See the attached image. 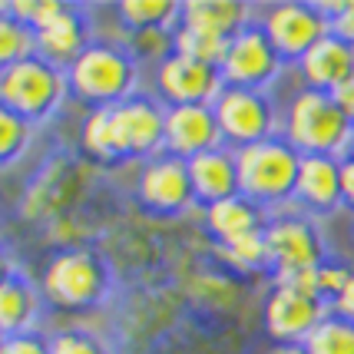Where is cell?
<instances>
[{"mask_svg":"<svg viewBox=\"0 0 354 354\" xmlns=\"http://www.w3.org/2000/svg\"><path fill=\"white\" fill-rule=\"evenodd\" d=\"M354 123L341 113L331 93L301 90L288 106L285 142L301 156H344L351 149Z\"/></svg>","mask_w":354,"mask_h":354,"instance_id":"obj_1","label":"cell"},{"mask_svg":"<svg viewBox=\"0 0 354 354\" xmlns=\"http://www.w3.org/2000/svg\"><path fill=\"white\" fill-rule=\"evenodd\" d=\"M66 86L73 96L93 103V109L120 106L133 96L136 63L133 57L109 44H90L66 70Z\"/></svg>","mask_w":354,"mask_h":354,"instance_id":"obj_2","label":"cell"},{"mask_svg":"<svg viewBox=\"0 0 354 354\" xmlns=\"http://www.w3.org/2000/svg\"><path fill=\"white\" fill-rule=\"evenodd\" d=\"M298 162L301 153H295L285 139H265L245 149H235V169H239V196L262 202H285L295 196L298 183Z\"/></svg>","mask_w":354,"mask_h":354,"instance_id":"obj_3","label":"cell"},{"mask_svg":"<svg viewBox=\"0 0 354 354\" xmlns=\"http://www.w3.org/2000/svg\"><path fill=\"white\" fill-rule=\"evenodd\" d=\"M66 90H70L66 70L40 60V57H27V60L0 70V103L27 123L46 120L60 106Z\"/></svg>","mask_w":354,"mask_h":354,"instance_id":"obj_4","label":"cell"},{"mask_svg":"<svg viewBox=\"0 0 354 354\" xmlns=\"http://www.w3.org/2000/svg\"><path fill=\"white\" fill-rule=\"evenodd\" d=\"M40 292L57 308H90L106 295V268L93 252L66 248L46 262Z\"/></svg>","mask_w":354,"mask_h":354,"instance_id":"obj_5","label":"cell"},{"mask_svg":"<svg viewBox=\"0 0 354 354\" xmlns=\"http://www.w3.org/2000/svg\"><path fill=\"white\" fill-rule=\"evenodd\" d=\"M212 113H216L222 142H229L235 149L265 142V139H272V129H275V113L262 90L225 86L212 103Z\"/></svg>","mask_w":354,"mask_h":354,"instance_id":"obj_6","label":"cell"},{"mask_svg":"<svg viewBox=\"0 0 354 354\" xmlns=\"http://www.w3.org/2000/svg\"><path fill=\"white\" fill-rule=\"evenodd\" d=\"M259 27L268 37V44L275 46L281 63H298L322 37L331 33L322 3H275V7L265 10Z\"/></svg>","mask_w":354,"mask_h":354,"instance_id":"obj_7","label":"cell"},{"mask_svg":"<svg viewBox=\"0 0 354 354\" xmlns=\"http://www.w3.org/2000/svg\"><path fill=\"white\" fill-rule=\"evenodd\" d=\"M278 70H281V57L268 44L262 27H252V24L232 37L225 60L218 63L225 86H239V90H262L278 77Z\"/></svg>","mask_w":354,"mask_h":354,"instance_id":"obj_8","label":"cell"},{"mask_svg":"<svg viewBox=\"0 0 354 354\" xmlns=\"http://www.w3.org/2000/svg\"><path fill=\"white\" fill-rule=\"evenodd\" d=\"M156 90L169 106H212L218 93L225 90V80L218 66L172 53L169 60L156 63Z\"/></svg>","mask_w":354,"mask_h":354,"instance_id":"obj_9","label":"cell"},{"mask_svg":"<svg viewBox=\"0 0 354 354\" xmlns=\"http://www.w3.org/2000/svg\"><path fill=\"white\" fill-rule=\"evenodd\" d=\"M113 139L120 156H153L166 139V106L146 96H129L120 106H109Z\"/></svg>","mask_w":354,"mask_h":354,"instance_id":"obj_10","label":"cell"},{"mask_svg":"<svg viewBox=\"0 0 354 354\" xmlns=\"http://www.w3.org/2000/svg\"><path fill=\"white\" fill-rule=\"evenodd\" d=\"M218 146H222V133L212 106H166V139H162L166 156L192 159Z\"/></svg>","mask_w":354,"mask_h":354,"instance_id":"obj_11","label":"cell"},{"mask_svg":"<svg viewBox=\"0 0 354 354\" xmlns=\"http://www.w3.org/2000/svg\"><path fill=\"white\" fill-rule=\"evenodd\" d=\"M139 199L153 212H183L196 199L185 159L159 156L153 162H146V169L139 176Z\"/></svg>","mask_w":354,"mask_h":354,"instance_id":"obj_12","label":"cell"},{"mask_svg":"<svg viewBox=\"0 0 354 354\" xmlns=\"http://www.w3.org/2000/svg\"><path fill=\"white\" fill-rule=\"evenodd\" d=\"M265 248H268V265L275 272L322 265L318 232L305 218H275L272 225H265Z\"/></svg>","mask_w":354,"mask_h":354,"instance_id":"obj_13","label":"cell"},{"mask_svg":"<svg viewBox=\"0 0 354 354\" xmlns=\"http://www.w3.org/2000/svg\"><path fill=\"white\" fill-rule=\"evenodd\" d=\"M324 318V305L318 298H305L288 288H275L265 301V328L268 335L285 344H301Z\"/></svg>","mask_w":354,"mask_h":354,"instance_id":"obj_14","label":"cell"},{"mask_svg":"<svg viewBox=\"0 0 354 354\" xmlns=\"http://www.w3.org/2000/svg\"><path fill=\"white\" fill-rule=\"evenodd\" d=\"M298 70L308 83V90L335 93L341 83L354 77V46L338 40L335 33H328L298 60Z\"/></svg>","mask_w":354,"mask_h":354,"instance_id":"obj_15","label":"cell"},{"mask_svg":"<svg viewBox=\"0 0 354 354\" xmlns=\"http://www.w3.org/2000/svg\"><path fill=\"white\" fill-rule=\"evenodd\" d=\"M189 166V179H192V192L196 199L212 205V202L232 199L239 196V169H235V149H209L192 159H185Z\"/></svg>","mask_w":354,"mask_h":354,"instance_id":"obj_16","label":"cell"},{"mask_svg":"<svg viewBox=\"0 0 354 354\" xmlns=\"http://www.w3.org/2000/svg\"><path fill=\"white\" fill-rule=\"evenodd\" d=\"M90 46V27L77 14V7H63L60 17H53L44 30H37V57L60 70H70V63Z\"/></svg>","mask_w":354,"mask_h":354,"instance_id":"obj_17","label":"cell"},{"mask_svg":"<svg viewBox=\"0 0 354 354\" xmlns=\"http://www.w3.org/2000/svg\"><path fill=\"white\" fill-rule=\"evenodd\" d=\"M295 199H301L308 209H318V212L335 209L341 202V159H335V156H301Z\"/></svg>","mask_w":354,"mask_h":354,"instance_id":"obj_18","label":"cell"},{"mask_svg":"<svg viewBox=\"0 0 354 354\" xmlns=\"http://www.w3.org/2000/svg\"><path fill=\"white\" fill-rule=\"evenodd\" d=\"M179 27L232 40L248 27V7L239 0H185L179 10Z\"/></svg>","mask_w":354,"mask_h":354,"instance_id":"obj_19","label":"cell"},{"mask_svg":"<svg viewBox=\"0 0 354 354\" xmlns=\"http://www.w3.org/2000/svg\"><path fill=\"white\" fill-rule=\"evenodd\" d=\"M205 225L218 239V245H229L235 239L262 232V209L245 196H232V199L205 205Z\"/></svg>","mask_w":354,"mask_h":354,"instance_id":"obj_20","label":"cell"},{"mask_svg":"<svg viewBox=\"0 0 354 354\" xmlns=\"http://www.w3.org/2000/svg\"><path fill=\"white\" fill-rule=\"evenodd\" d=\"M37 311H40V295L27 278L10 275L0 281V335L3 338L33 331Z\"/></svg>","mask_w":354,"mask_h":354,"instance_id":"obj_21","label":"cell"},{"mask_svg":"<svg viewBox=\"0 0 354 354\" xmlns=\"http://www.w3.org/2000/svg\"><path fill=\"white\" fill-rule=\"evenodd\" d=\"M183 3H172V0H123L116 7V14L129 30H172V20H179Z\"/></svg>","mask_w":354,"mask_h":354,"instance_id":"obj_22","label":"cell"},{"mask_svg":"<svg viewBox=\"0 0 354 354\" xmlns=\"http://www.w3.org/2000/svg\"><path fill=\"white\" fill-rule=\"evenodd\" d=\"M301 344L308 354H354V322L324 315Z\"/></svg>","mask_w":354,"mask_h":354,"instance_id":"obj_23","label":"cell"},{"mask_svg":"<svg viewBox=\"0 0 354 354\" xmlns=\"http://www.w3.org/2000/svg\"><path fill=\"white\" fill-rule=\"evenodd\" d=\"M27 57H37V33L24 20H17L14 10H3L0 14V70Z\"/></svg>","mask_w":354,"mask_h":354,"instance_id":"obj_24","label":"cell"},{"mask_svg":"<svg viewBox=\"0 0 354 354\" xmlns=\"http://www.w3.org/2000/svg\"><path fill=\"white\" fill-rule=\"evenodd\" d=\"M80 146H83V153L93 156V159H100V162L120 159V153H116V139H113V116H109V106L93 109L90 116L83 120Z\"/></svg>","mask_w":354,"mask_h":354,"instance_id":"obj_25","label":"cell"},{"mask_svg":"<svg viewBox=\"0 0 354 354\" xmlns=\"http://www.w3.org/2000/svg\"><path fill=\"white\" fill-rule=\"evenodd\" d=\"M176 53L179 57H189L196 63H205V66H218L225 60V50H229V40H218V37H209V33L189 30V27H176Z\"/></svg>","mask_w":354,"mask_h":354,"instance_id":"obj_26","label":"cell"},{"mask_svg":"<svg viewBox=\"0 0 354 354\" xmlns=\"http://www.w3.org/2000/svg\"><path fill=\"white\" fill-rule=\"evenodd\" d=\"M218 255L229 259L235 268L242 272H252V268H262L268 265V248H265V229L255 232V235H245V239H235L229 245H218Z\"/></svg>","mask_w":354,"mask_h":354,"instance_id":"obj_27","label":"cell"},{"mask_svg":"<svg viewBox=\"0 0 354 354\" xmlns=\"http://www.w3.org/2000/svg\"><path fill=\"white\" fill-rule=\"evenodd\" d=\"M27 142H30V123L0 103V166L14 162L17 156L27 149Z\"/></svg>","mask_w":354,"mask_h":354,"instance_id":"obj_28","label":"cell"},{"mask_svg":"<svg viewBox=\"0 0 354 354\" xmlns=\"http://www.w3.org/2000/svg\"><path fill=\"white\" fill-rule=\"evenodd\" d=\"M63 7H66V3H60V0H14V3H10L14 17L17 20H24L33 33L44 30L53 17H60Z\"/></svg>","mask_w":354,"mask_h":354,"instance_id":"obj_29","label":"cell"},{"mask_svg":"<svg viewBox=\"0 0 354 354\" xmlns=\"http://www.w3.org/2000/svg\"><path fill=\"white\" fill-rule=\"evenodd\" d=\"M172 37L176 30H136L133 33V50H136L139 57H149V60H169L172 53H176V44H172Z\"/></svg>","mask_w":354,"mask_h":354,"instance_id":"obj_30","label":"cell"},{"mask_svg":"<svg viewBox=\"0 0 354 354\" xmlns=\"http://www.w3.org/2000/svg\"><path fill=\"white\" fill-rule=\"evenodd\" d=\"M322 268V265H318ZM318 268H292V272H275V288H288L305 298H318L322 301V281H318Z\"/></svg>","mask_w":354,"mask_h":354,"instance_id":"obj_31","label":"cell"},{"mask_svg":"<svg viewBox=\"0 0 354 354\" xmlns=\"http://www.w3.org/2000/svg\"><path fill=\"white\" fill-rule=\"evenodd\" d=\"M50 354H106V351L93 335L60 331V335H50Z\"/></svg>","mask_w":354,"mask_h":354,"instance_id":"obj_32","label":"cell"},{"mask_svg":"<svg viewBox=\"0 0 354 354\" xmlns=\"http://www.w3.org/2000/svg\"><path fill=\"white\" fill-rule=\"evenodd\" d=\"M324 17H328V27L331 33L344 40L348 46H354V0H344V3H322Z\"/></svg>","mask_w":354,"mask_h":354,"instance_id":"obj_33","label":"cell"},{"mask_svg":"<svg viewBox=\"0 0 354 354\" xmlns=\"http://www.w3.org/2000/svg\"><path fill=\"white\" fill-rule=\"evenodd\" d=\"M0 354H50V338L40 335V331L14 335V338H3Z\"/></svg>","mask_w":354,"mask_h":354,"instance_id":"obj_34","label":"cell"},{"mask_svg":"<svg viewBox=\"0 0 354 354\" xmlns=\"http://www.w3.org/2000/svg\"><path fill=\"white\" fill-rule=\"evenodd\" d=\"M348 278H351V268H341V265H324L318 268V281H322V298H338L344 292V285H348Z\"/></svg>","mask_w":354,"mask_h":354,"instance_id":"obj_35","label":"cell"},{"mask_svg":"<svg viewBox=\"0 0 354 354\" xmlns=\"http://www.w3.org/2000/svg\"><path fill=\"white\" fill-rule=\"evenodd\" d=\"M331 305H335V315H338V318L354 322V272H351V278H348V285H344V292H341Z\"/></svg>","mask_w":354,"mask_h":354,"instance_id":"obj_36","label":"cell"},{"mask_svg":"<svg viewBox=\"0 0 354 354\" xmlns=\"http://www.w3.org/2000/svg\"><path fill=\"white\" fill-rule=\"evenodd\" d=\"M341 202L354 205V156H341Z\"/></svg>","mask_w":354,"mask_h":354,"instance_id":"obj_37","label":"cell"},{"mask_svg":"<svg viewBox=\"0 0 354 354\" xmlns=\"http://www.w3.org/2000/svg\"><path fill=\"white\" fill-rule=\"evenodd\" d=\"M331 96H335V103L341 106V113H344V116H348V120L354 123V77L348 80V83H341L338 90L331 93Z\"/></svg>","mask_w":354,"mask_h":354,"instance_id":"obj_38","label":"cell"},{"mask_svg":"<svg viewBox=\"0 0 354 354\" xmlns=\"http://www.w3.org/2000/svg\"><path fill=\"white\" fill-rule=\"evenodd\" d=\"M268 354H308V351H305V344H278Z\"/></svg>","mask_w":354,"mask_h":354,"instance_id":"obj_39","label":"cell"},{"mask_svg":"<svg viewBox=\"0 0 354 354\" xmlns=\"http://www.w3.org/2000/svg\"><path fill=\"white\" fill-rule=\"evenodd\" d=\"M10 275H14V272H10V262H7V255L0 252V281H3V278H10Z\"/></svg>","mask_w":354,"mask_h":354,"instance_id":"obj_40","label":"cell"},{"mask_svg":"<svg viewBox=\"0 0 354 354\" xmlns=\"http://www.w3.org/2000/svg\"><path fill=\"white\" fill-rule=\"evenodd\" d=\"M351 156H354V129H351Z\"/></svg>","mask_w":354,"mask_h":354,"instance_id":"obj_41","label":"cell"},{"mask_svg":"<svg viewBox=\"0 0 354 354\" xmlns=\"http://www.w3.org/2000/svg\"><path fill=\"white\" fill-rule=\"evenodd\" d=\"M0 348H3V335H0Z\"/></svg>","mask_w":354,"mask_h":354,"instance_id":"obj_42","label":"cell"},{"mask_svg":"<svg viewBox=\"0 0 354 354\" xmlns=\"http://www.w3.org/2000/svg\"><path fill=\"white\" fill-rule=\"evenodd\" d=\"M351 235H354V222H351Z\"/></svg>","mask_w":354,"mask_h":354,"instance_id":"obj_43","label":"cell"}]
</instances>
